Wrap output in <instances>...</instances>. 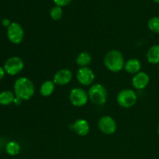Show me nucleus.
Here are the masks:
<instances>
[{
	"mask_svg": "<svg viewBox=\"0 0 159 159\" xmlns=\"http://www.w3.org/2000/svg\"><path fill=\"white\" fill-rule=\"evenodd\" d=\"M14 94L22 100H30L35 93V86L32 81L26 77H20L14 82Z\"/></svg>",
	"mask_w": 159,
	"mask_h": 159,
	"instance_id": "f257e3e1",
	"label": "nucleus"
},
{
	"mask_svg": "<svg viewBox=\"0 0 159 159\" xmlns=\"http://www.w3.org/2000/svg\"><path fill=\"white\" fill-rule=\"evenodd\" d=\"M104 65L111 72H120L124 68L125 60L122 53L118 50H110L104 57Z\"/></svg>",
	"mask_w": 159,
	"mask_h": 159,
	"instance_id": "f03ea898",
	"label": "nucleus"
},
{
	"mask_svg": "<svg viewBox=\"0 0 159 159\" xmlns=\"http://www.w3.org/2000/svg\"><path fill=\"white\" fill-rule=\"evenodd\" d=\"M89 100L96 106H102L107 102L108 98L107 89L102 84H94L90 86L88 91Z\"/></svg>",
	"mask_w": 159,
	"mask_h": 159,
	"instance_id": "7ed1b4c3",
	"label": "nucleus"
},
{
	"mask_svg": "<svg viewBox=\"0 0 159 159\" xmlns=\"http://www.w3.org/2000/svg\"><path fill=\"white\" fill-rule=\"evenodd\" d=\"M116 102L120 107L129 109L136 105L138 102V96L134 90L130 89H124L119 92L116 96Z\"/></svg>",
	"mask_w": 159,
	"mask_h": 159,
	"instance_id": "20e7f679",
	"label": "nucleus"
},
{
	"mask_svg": "<svg viewBox=\"0 0 159 159\" xmlns=\"http://www.w3.org/2000/svg\"><path fill=\"white\" fill-rule=\"evenodd\" d=\"M23 68H24V62L20 57H16V56L8 58L5 61L4 66H3L6 74L12 76L16 75L17 74L21 72Z\"/></svg>",
	"mask_w": 159,
	"mask_h": 159,
	"instance_id": "39448f33",
	"label": "nucleus"
},
{
	"mask_svg": "<svg viewBox=\"0 0 159 159\" xmlns=\"http://www.w3.org/2000/svg\"><path fill=\"white\" fill-rule=\"evenodd\" d=\"M69 100L71 105L75 107H85L89 100L88 93L83 89L74 88L71 90L69 93Z\"/></svg>",
	"mask_w": 159,
	"mask_h": 159,
	"instance_id": "423d86ee",
	"label": "nucleus"
},
{
	"mask_svg": "<svg viewBox=\"0 0 159 159\" xmlns=\"http://www.w3.org/2000/svg\"><path fill=\"white\" fill-rule=\"evenodd\" d=\"M7 37L11 43L20 44L24 38V30L20 23L12 22L7 28Z\"/></svg>",
	"mask_w": 159,
	"mask_h": 159,
	"instance_id": "0eeeda50",
	"label": "nucleus"
},
{
	"mask_svg": "<svg viewBox=\"0 0 159 159\" xmlns=\"http://www.w3.org/2000/svg\"><path fill=\"white\" fill-rule=\"evenodd\" d=\"M99 130L102 134L107 135L113 134L116 131L117 124L116 120L110 116H102L98 121Z\"/></svg>",
	"mask_w": 159,
	"mask_h": 159,
	"instance_id": "6e6552de",
	"label": "nucleus"
},
{
	"mask_svg": "<svg viewBox=\"0 0 159 159\" xmlns=\"http://www.w3.org/2000/svg\"><path fill=\"white\" fill-rule=\"evenodd\" d=\"M95 73L89 67L79 68L76 72V79L78 82L84 86H89L93 85L95 81Z\"/></svg>",
	"mask_w": 159,
	"mask_h": 159,
	"instance_id": "1a4fd4ad",
	"label": "nucleus"
},
{
	"mask_svg": "<svg viewBox=\"0 0 159 159\" xmlns=\"http://www.w3.org/2000/svg\"><path fill=\"white\" fill-rule=\"evenodd\" d=\"M73 78L72 72L68 68H61L54 74L53 82L57 85H66L71 82Z\"/></svg>",
	"mask_w": 159,
	"mask_h": 159,
	"instance_id": "9d476101",
	"label": "nucleus"
},
{
	"mask_svg": "<svg viewBox=\"0 0 159 159\" xmlns=\"http://www.w3.org/2000/svg\"><path fill=\"white\" fill-rule=\"evenodd\" d=\"M150 82V76L144 71H139L134 75L132 78V85L138 90H142L148 85Z\"/></svg>",
	"mask_w": 159,
	"mask_h": 159,
	"instance_id": "9b49d317",
	"label": "nucleus"
},
{
	"mask_svg": "<svg viewBox=\"0 0 159 159\" xmlns=\"http://www.w3.org/2000/svg\"><path fill=\"white\" fill-rule=\"evenodd\" d=\"M71 130L80 137H85L89 134L90 130V126L88 121L85 119H78L71 125Z\"/></svg>",
	"mask_w": 159,
	"mask_h": 159,
	"instance_id": "f8f14e48",
	"label": "nucleus"
},
{
	"mask_svg": "<svg viewBox=\"0 0 159 159\" xmlns=\"http://www.w3.org/2000/svg\"><path fill=\"white\" fill-rule=\"evenodd\" d=\"M141 62L138 58H130L125 61L124 65V69L129 74L135 75L141 71Z\"/></svg>",
	"mask_w": 159,
	"mask_h": 159,
	"instance_id": "ddd939ff",
	"label": "nucleus"
},
{
	"mask_svg": "<svg viewBox=\"0 0 159 159\" xmlns=\"http://www.w3.org/2000/svg\"><path fill=\"white\" fill-rule=\"evenodd\" d=\"M146 58L148 63L152 65L159 64V44H155L151 47L147 51Z\"/></svg>",
	"mask_w": 159,
	"mask_h": 159,
	"instance_id": "4468645a",
	"label": "nucleus"
},
{
	"mask_svg": "<svg viewBox=\"0 0 159 159\" xmlns=\"http://www.w3.org/2000/svg\"><path fill=\"white\" fill-rule=\"evenodd\" d=\"M55 84L53 81L47 80L42 83L40 88V94L43 97H48L54 93L55 90Z\"/></svg>",
	"mask_w": 159,
	"mask_h": 159,
	"instance_id": "2eb2a0df",
	"label": "nucleus"
},
{
	"mask_svg": "<svg viewBox=\"0 0 159 159\" xmlns=\"http://www.w3.org/2000/svg\"><path fill=\"white\" fill-rule=\"evenodd\" d=\"M92 60L93 58L89 53L87 51H82L78 54L75 59V62L78 66H79L80 68H84V67H88L91 64Z\"/></svg>",
	"mask_w": 159,
	"mask_h": 159,
	"instance_id": "dca6fc26",
	"label": "nucleus"
},
{
	"mask_svg": "<svg viewBox=\"0 0 159 159\" xmlns=\"http://www.w3.org/2000/svg\"><path fill=\"white\" fill-rule=\"evenodd\" d=\"M16 96L12 92L6 90L0 93V105L9 106L13 103Z\"/></svg>",
	"mask_w": 159,
	"mask_h": 159,
	"instance_id": "f3484780",
	"label": "nucleus"
},
{
	"mask_svg": "<svg viewBox=\"0 0 159 159\" xmlns=\"http://www.w3.org/2000/svg\"><path fill=\"white\" fill-rule=\"evenodd\" d=\"M6 152L10 156H16L20 152V145L17 141H11L6 145Z\"/></svg>",
	"mask_w": 159,
	"mask_h": 159,
	"instance_id": "a211bd4d",
	"label": "nucleus"
},
{
	"mask_svg": "<svg viewBox=\"0 0 159 159\" xmlns=\"http://www.w3.org/2000/svg\"><path fill=\"white\" fill-rule=\"evenodd\" d=\"M50 16L54 21H58L63 16V10L60 6H54L51 8L50 11Z\"/></svg>",
	"mask_w": 159,
	"mask_h": 159,
	"instance_id": "6ab92c4d",
	"label": "nucleus"
},
{
	"mask_svg": "<svg viewBox=\"0 0 159 159\" xmlns=\"http://www.w3.org/2000/svg\"><path fill=\"white\" fill-rule=\"evenodd\" d=\"M148 27L152 32L159 34V16L152 17L148 22Z\"/></svg>",
	"mask_w": 159,
	"mask_h": 159,
	"instance_id": "aec40b11",
	"label": "nucleus"
},
{
	"mask_svg": "<svg viewBox=\"0 0 159 159\" xmlns=\"http://www.w3.org/2000/svg\"><path fill=\"white\" fill-rule=\"evenodd\" d=\"M72 0H54V2L56 6H60V7H64V6H67L71 2Z\"/></svg>",
	"mask_w": 159,
	"mask_h": 159,
	"instance_id": "412c9836",
	"label": "nucleus"
},
{
	"mask_svg": "<svg viewBox=\"0 0 159 159\" xmlns=\"http://www.w3.org/2000/svg\"><path fill=\"white\" fill-rule=\"evenodd\" d=\"M12 23V22L10 21V20H9V19L7 18H4L2 20V24L4 26H6V27H9V26H10V24Z\"/></svg>",
	"mask_w": 159,
	"mask_h": 159,
	"instance_id": "4be33fe9",
	"label": "nucleus"
},
{
	"mask_svg": "<svg viewBox=\"0 0 159 159\" xmlns=\"http://www.w3.org/2000/svg\"><path fill=\"white\" fill-rule=\"evenodd\" d=\"M23 100H22V99H20V98L16 97V96L15 99H14L13 103L15 104V105H16V106H20V105H21V103H22V102H23Z\"/></svg>",
	"mask_w": 159,
	"mask_h": 159,
	"instance_id": "5701e85b",
	"label": "nucleus"
},
{
	"mask_svg": "<svg viewBox=\"0 0 159 159\" xmlns=\"http://www.w3.org/2000/svg\"><path fill=\"white\" fill-rule=\"evenodd\" d=\"M5 75H6V71H5L4 68L2 67H0V81L5 77Z\"/></svg>",
	"mask_w": 159,
	"mask_h": 159,
	"instance_id": "b1692460",
	"label": "nucleus"
},
{
	"mask_svg": "<svg viewBox=\"0 0 159 159\" xmlns=\"http://www.w3.org/2000/svg\"><path fill=\"white\" fill-rule=\"evenodd\" d=\"M152 1H153L154 2H155V3H158V4H159V0H152Z\"/></svg>",
	"mask_w": 159,
	"mask_h": 159,
	"instance_id": "393cba45",
	"label": "nucleus"
},
{
	"mask_svg": "<svg viewBox=\"0 0 159 159\" xmlns=\"http://www.w3.org/2000/svg\"><path fill=\"white\" fill-rule=\"evenodd\" d=\"M158 136H159V124H158Z\"/></svg>",
	"mask_w": 159,
	"mask_h": 159,
	"instance_id": "a878e982",
	"label": "nucleus"
}]
</instances>
